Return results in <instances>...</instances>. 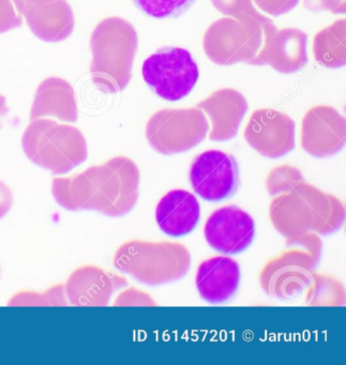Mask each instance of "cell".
I'll return each mask as SVG.
<instances>
[{
    "label": "cell",
    "mask_w": 346,
    "mask_h": 365,
    "mask_svg": "<svg viewBox=\"0 0 346 365\" xmlns=\"http://www.w3.org/2000/svg\"><path fill=\"white\" fill-rule=\"evenodd\" d=\"M141 174L129 158L117 157L71 177H57L52 193L57 204L69 211H97L118 217L136 207Z\"/></svg>",
    "instance_id": "cell-1"
},
{
    "label": "cell",
    "mask_w": 346,
    "mask_h": 365,
    "mask_svg": "<svg viewBox=\"0 0 346 365\" xmlns=\"http://www.w3.org/2000/svg\"><path fill=\"white\" fill-rule=\"evenodd\" d=\"M270 217L278 232L286 238L296 239L310 232L332 234L344 223L345 211L330 194L301 182L290 193L273 200Z\"/></svg>",
    "instance_id": "cell-2"
},
{
    "label": "cell",
    "mask_w": 346,
    "mask_h": 365,
    "mask_svg": "<svg viewBox=\"0 0 346 365\" xmlns=\"http://www.w3.org/2000/svg\"><path fill=\"white\" fill-rule=\"evenodd\" d=\"M138 37L131 23L108 18L96 27L91 38L93 84L106 93L125 91L132 78Z\"/></svg>",
    "instance_id": "cell-3"
},
{
    "label": "cell",
    "mask_w": 346,
    "mask_h": 365,
    "mask_svg": "<svg viewBox=\"0 0 346 365\" xmlns=\"http://www.w3.org/2000/svg\"><path fill=\"white\" fill-rule=\"evenodd\" d=\"M23 150L36 165L55 175H65L86 161L87 143L74 125L52 119L31 120L22 138Z\"/></svg>",
    "instance_id": "cell-4"
},
{
    "label": "cell",
    "mask_w": 346,
    "mask_h": 365,
    "mask_svg": "<svg viewBox=\"0 0 346 365\" xmlns=\"http://www.w3.org/2000/svg\"><path fill=\"white\" fill-rule=\"evenodd\" d=\"M114 266L141 283L163 285L187 274L191 266V255L180 243L132 240L117 250Z\"/></svg>",
    "instance_id": "cell-5"
},
{
    "label": "cell",
    "mask_w": 346,
    "mask_h": 365,
    "mask_svg": "<svg viewBox=\"0 0 346 365\" xmlns=\"http://www.w3.org/2000/svg\"><path fill=\"white\" fill-rule=\"evenodd\" d=\"M269 23L271 21L260 12L245 18L218 20L207 29L203 40L207 57L220 66H255Z\"/></svg>",
    "instance_id": "cell-6"
},
{
    "label": "cell",
    "mask_w": 346,
    "mask_h": 365,
    "mask_svg": "<svg viewBox=\"0 0 346 365\" xmlns=\"http://www.w3.org/2000/svg\"><path fill=\"white\" fill-rule=\"evenodd\" d=\"M208 131V120L200 108H164L149 119L146 138L158 153L176 155L198 146Z\"/></svg>",
    "instance_id": "cell-7"
},
{
    "label": "cell",
    "mask_w": 346,
    "mask_h": 365,
    "mask_svg": "<svg viewBox=\"0 0 346 365\" xmlns=\"http://www.w3.org/2000/svg\"><path fill=\"white\" fill-rule=\"evenodd\" d=\"M142 74L158 97L171 102L189 96L200 78L191 53L181 48H163L151 55L143 63Z\"/></svg>",
    "instance_id": "cell-8"
},
{
    "label": "cell",
    "mask_w": 346,
    "mask_h": 365,
    "mask_svg": "<svg viewBox=\"0 0 346 365\" xmlns=\"http://www.w3.org/2000/svg\"><path fill=\"white\" fill-rule=\"evenodd\" d=\"M189 177L192 189L200 197L207 202H221L237 191L238 163L224 151L207 150L195 158Z\"/></svg>",
    "instance_id": "cell-9"
},
{
    "label": "cell",
    "mask_w": 346,
    "mask_h": 365,
    "mask_svg": "<svg viewBox=\"0 0 346 365\" xmlns=\"http://www.w3.org/2000/svg\"><path fill=\"white\" fill-rule=\"evenodd\" d=\"M245 138L260 155L279 159L294 150L295 121L279 110H255L245 127Z\"/></svg>",
    "instance_id": "cell-10"
},
{
    "label": "cell",
    "mask_w": 346,
    "mask_h": 365,
    "mask_svg": "<svg viewBox=\"0 0 346 365\" xmlns=\"http://www.w3.org/2000/svg\"><path fill=\"white\" fill-rule=\"evenodd\" d=\"M204 236L215 251L235 255L245 251L253 242L255 222L239 207H222L207 220Z\"/></svg>",
    "instance_id": "cell-11"
},
{
    "label": "cell",
    "mask_w": 346,
    "mask_h": 365,
    "mask_svg": "<svg viewBox=\"0 0 346 365\" xmlns=\"http://www.w3.org/2000/svg\"><path fill=\"white\" fill-rule=\"evenodd\" d=\"M301 145L316 158L340 153L345 145V118L331 106L312 108L302 120Z\"/></svg>",
    "instance_id": "cell-12"
},
{
    "label": "cell",
    "mask_w": 346,
    "mask_h": 365,
    "mask_svg": "<svg viewBox=\"0 0 346 365\" xmlns=\"http://www.w3.org/2000/svg\"><path fill=\"white\" fill-rule=\"evenodd\" d=\"M307 36L300 29L279 31L273 22L265 29L264 44L255 66L269 65L281 73H294L307 63Z\"/></svg>",
    "instance_id": "cell-13"
},
{
    "label": "cell",
    "mask_w": 346,
    "mask_h": 365,
    "mask_svg": "<svg viewBox=\"0 0 346 365\" xmlns=\"http://www.w3.org/2000/svg\"><path fill=\"white\" fill-rule=\"evenodd\" d=\"M128 285L125 277L95 266H85L72 272L65 284L70 304L104 307L116 290Z\"/></svg>",
    "instance_id": "cell-14"
},
{
    "label": "cell",
    "mask_w": 346,
    "mask_h": 365,
    "mask_svg": "<svg viewBox=\"0 0 346 365\" xmlns=\"http://www.w3.org/2000/svg\"><path fill=\"white\" fill-rule=\"evenodd\" d=\"M208 115L211 128L209 138L215 142L232 140L238 133L248 110V102L236 89H219L196 106Z\"/></svg>",
    "instance_id": "cell-15"
},
{
    "label": "cell",
    "mask_w": 346,
    "mask_h": 365,
    "mask_svg": "<svg viewBox=\"0 0 346 365\" xmlns=\"http://www.w3.org/2000/svg\"><path fill=\"white\" fill-rule=\"evenodd\" d=\"M24 19L38 39L49 43L65 41L73 33V11L67 0L44 4H26Z\"/></svg>",
    "instance_id": "cell-16"
},
{
    "label": "cell",
    "mask_w": 346,
    "mask_h": 365,
    "mask_svg": "<svg viewBox=\"0 0 346 365\" xmlns=\"http://www.w3.org/2000/svg\"><path fill=\"white\" fill-rule=\"evenodd\" d=\"M240 283V267L236 260L215 256L204 260L196 272L198 294L210 304H221L230 300Z\"/></svg>",
    "instance_id": "cell-17"
},
{
    "label": "cell",
    "mask_w": 346,
    "mask_h": 365,
    "mask_svg": "<svg viewBox=\"0 0 346 365\" xmlns=\"http://www.w3.org/2000/svg\"><path fill=\"white\" fill-rule=\"evenodd\" d=\"M200 219V202L185 190L168 192L156 207L158 226L173 238H180L193 232Z\"/></svg>",
    "instance_id": "cell-18"
},
{
    "label": "cell",
    "mask_w": 346,
    "mask_h": 365,
    "mask_svg": "<svg viewBox=\"0 0 346 365\" xmlns=\"http://www.w3.org/2000/svg\"><path fill=\"white\" fill-rule=\"evenodd\" d=\"M55 117L63 123L78 121L73 87L61 78H49L40 84L31 108V120Z\"/></svg>",
    "instance_id": "cell-19"
},
{
    "label": "cell",
    "mask_w": 346,
    "mask_h": 365,
    "mask_svg": "<svg viewBox=\"0 0 346 365\" xmlns=\"http://www.w3.org/2000/svg\"><path fill=\"white\" fill-rule=\"evenodd\" d=\"M346 21L339 20L314 37V58L324 67L337 69L346 63Z\"/></svg>",
    "instance_id": "cell-20"
},
{
    "label": "cell",
    "mask_w": 346,
    "mask_h": 365,
    "mask_svg": "<svg viewBox=\"0 0 346 365\" xmlns=\"http://www.w3.org/2000/svg\"><path fill=\"white\" fill-rule=\"evenodd\" d=\"M136 7L146 16L158 20L177 18L185 14L196 0H133Z\"/></svg>",
    "instance_id": "cell-21"
},
{
    "label": "cell",
    "mask_w": 346,
    "mask_h": 365,
    "mask_svg": "<svg viewBox=\"0 0 346 365\" xmlns=\"http://www.w3.org/2000/svg\"><path fill=\"white\" fill-rule=\"evenodd\" d=\"M65 285H56L44 292H21L9 301L11 307L26 305H65L68 304Z\"/></svg>",
    "instance_id": "cell-22"
},
{
    "label": "cell",
    "mask_w": 346,
    "mask_h": 365,
    "mask_svg": "<svg viewBox=\"0 0 346 365\" xmlns=\"http://www.w3.org/2000/svg\"><path fill=\"white\" fill-rule=\"evenodd\" d=\"M24 8V0H0V35L23 26Z\"/></svg>",
    "instance_id": "cell-23"
},
{
    "label": "cell",
    "mask_w": 346,
    "mask_h": 365,
    "mask_svg": "<svg viewBox=\"0 0 346 365\" xmlns=\"http://www.w3.org/2000/svg\"><path fill=\"white\" fill-rule=\"evenodd\" d=\"M279 170L283 178H279L273 173H271L269 175L268 181H267L268 191L273 195L281 193V192L290 191L297 185L302 182V177L296 168H290V166H281L279 168Z\"/></svg>",
    "instance_id": "cell-24"
},
{
    "label": "cell",
    "mask_w": 346,
    "mask_h": 365,
    "mask_svg": "<svg viewBox=\"0 0 346 365\" xmlns=\"http://www.w3.org/2000/svg\"><path fill=\"white\" fill-rule=\"evenodd\" d=\"M213 7L230 18H245L258 14L253 0H210Z\"/></svg>",
    "instance_id": "cell-25"
},
{
    "label": "cell",
    "mask_w": 346,
    "mask_h": 365,
    "mask_svg": "<svg viewBox=\"0 0 346 365\" xmlns=\"http://www.w3.org/2000/svg\"><path fill=\"white\" fill-rule=\"evenodd\" d=\"M258 9L269 16H280L294 10L300 0H253Z\"/></svg>",
    "instance_id": "cell-26"
},
{
    "label": "cell",
    "mask_w": 346,
    "mask_h": 365,
    "mask_svg": "<svg viewBox=\"0 0 346 365\" xmlns=\"http://www.w3.org/2000/svg\"><path fill=\"white\" fill-rule=\"evenodd\" d=\"M303 5L311 11H329L335 14L346 12V0H303Z\"/></svg>",
    "instance_id": "cell-27"
},
{
    "label": "cell",
    "mask_w": 346,
    "mask_h": 365,
    "mask_svg": "<svg viewBox=\"0 0 346 365\" xmlns=\"http://www.w3.org/2000/svg\"><path fill=\"white\" fill-rule=\"evenodd\" d=\"M14 204V194L11 189L3 181H0V219H3Z\"/></svg>",
    "instance_id": "cell-28"
},
{
    "label": "cell",
    "mask_w": 346,
    "mask_h": 365,
    "mask_svg": "<svg viewBox=\"0 0 346 365\" xmlns=\"http://www.w3.org/2000/svg\"><path fill=\"white\" fill-rule=\"evenodd\" d=\"M8 113H9V108L7 106V100L4 96L0 95V128L3 127Z\"/></svg>",
    "instance_id": "cell-29"
},
{
    "label": "cell",
    "mask_w": 346,
    "mask_h": 365,
    "mask_svg": "<svg viewBox=\"0 0 346 365\" xmlns=\"http://www.w3.org/2000/svg\"><path fill=\"white\" fill-rule=\"evenodd\" d=\"M24 1L26 4H44L53 1V0H24Z\"/></svg>",
    "instance_id": "cell-30"
}]
</instances>
